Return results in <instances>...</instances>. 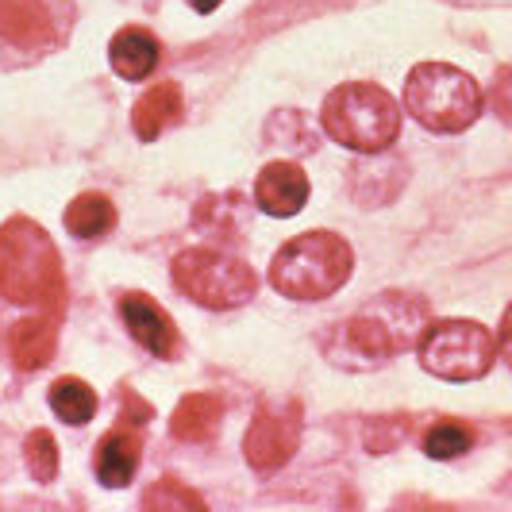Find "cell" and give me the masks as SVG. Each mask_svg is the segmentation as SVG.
Returning <instances> with one entry per match:
<instances>
[{
	"mask_svg": "<svg viewBox=\"0 0 512 512\" xmlns=\"http://www.w3.org/2000/svg\"><path fill=\"white\" fill-rule=\"evenodd\" d=\"M428 328V305L409 293H378L374 301L339 320L328 335V359L343 370H378L393 355L416 347Z\"/></svg>",
	"mask_w": 512,
	"mask_h": 512,
	"instance_id": "obj_1",
	"label": "cell"
},
{
	"mask_svg": "<svg viewBox=\"0 0 512 512\" xmlns=\"http://www.w3.org/2000/svg\"><path fill=\"white\" fill-rule=\"evenodd\" d=\"M0 293L16 305L62 308V258L51 235L27 216L0 228Z\"/></svg>",
	"mask_w": 512,
	"mask_h": 512,
	"instance_id": "obj_2",
	"label": "cell"
},
{
	"mask_svg": "<svg viewBox=\"0 0 512 512\" xmlns=\"http://www.w3.org/2000/svg\"><path fill=\"white\" fill-rule=\"evenodd\" d=\"M351 243L335 231H305L270 262V282L289 301H324L351 278Z\"/></svg>",
	"mask_w": 512,
	"mask_h": 512,
	"instance_id": "obj_3",
	"label": "cell"
},
{
	"mask_svg": "<svg viewBox=\"0 0 512 512\" xmlns=\"http://www.w3.org/2000/svg\"><path fill=\"white\" fill-rule=\"evenodd\" d=\"M320 124L339 147L359 154L385 151L401 131V108L397 101L370 85V81H347L335 85L320 108Z\"/></svg>",
	"mask_w": 512,
	"mask_h": 512,
	"instance_id": "obj_4",
	"label": "cell"
},
{
	"mask_svg": "<svg viewBox=\"0 0 512 512\" xmlns=\"http://www.w3.org/2000/svg\"><path fill=\"white\" fill-rule=\"evenodd\" d=\"M405 108L428 131L455 135V131H466L482 116L486 97H482V85L459 66L424 62L405 81Z\"/></svg>",
	"mask_w": 512,
	"mask_h": 512,
	"instance_id": "obj_5",
	"label": "cell"
},
{
	"mask_svg": "<svg viewBox=\"0 0 512 512\" xmlns=\"http://www.w3.org/2000/svg\"><path fill=\"white\" fill-rule=\"evenodd\" d=\"M416 355L428 374L443 382H478L497 362V339L474 320H436L416 339Z\"/></svg>",
	"mask_w": 512,
	"mask_h": 512,
	"instance_id": "obj_6",
	"label": "cell"
},
{
	"mask_svg": "<svg viewBox=\"0 0 512 512\" xmlns=\"http://www.w3.org/2000/svg\"><path fill=\"white\" fill-rule=\"evenodd\" d=\"M170 278L189 301L205 308H239L255 297V270L247 262L208 247L181 251L170 266Z\"/></svg>",
	"mask_w": 512,
	"mask_h": 512,
	"instance_id": "obj_7",
	"label": "cell"
},
{
	"mask_svg": "<svg viewBox=\"0 0 512 512\" xmlns=\"http://www.w3.org/2000/svg\"><path fill=\"white\" fill-rule=\"evenodd\" d=\"M297 439H301V409L293 401L282 405H262L247 428L243 439V455L255 466L258 474H274L282 470L285 462L293 459L297 451Z\"/></svg>",
	"mask_w": 512,
	"mask_h": 512,
	"instance_id": "obj_8",
	"label": "cell"
},
{
	"mask_svg": "<svg viewBox=\"0 0 512 512\" xmlns=\"http://www.w3.org/2000/svg\"><path fill=\"white\" fill-rule=\"evenodd\" d=\"M255 201L266 216H297L308 201V178L297 162H266L258 170Z\"/></svg>",
	"mask_w": 512,
	"mask_h": 512,
	"instance_id": "obj_9",
	"label": "cell"
},
{
	"mask_svg": "<svg viewBox=\"0 0 512 512\" xmlns=\"http://www.w3.org/2000/svg\"><path fill=\"white\" fill-rule=\"evenodd\" d=\"M120 316L128 324V332L135 343H143L151 355L158 359H170L178 351V328L174 320L154 305L147 293H124L120 297Z\"/></svg>",
	"mask_w": 512,
	"mask_h": 512,
	"instance_id": "obj_10",
	"label": "cell"
},
{
	"mask_svg": "<svg viewBox=\"0 0 512 512\" xmlns=\"http://www.w3.org/2000/svg\"><path fill=\"white\" fill-rule=\"evenodd\" d=\"M139 451H143V443L131 432V424L101 436L97 455H93V470H97L101 486H108V489L128 486L131 478H135V470H139Z\"/></svg>",
	"mask_w": 512,
	"mask_h": 512,
	"instance_id": "obj_11",
	"label": "cell"
},
{
	"mask_svg": "<svg viewBox=\"0 0 512 512\" xmlns=\"http://www.w3.org/2000/svg\"><path fill=\"white\" fill-rule=\"evenodd\" d=\"M158 39H154L147 27H124L112 35V47H108V62L112 70L124 77V81H143L154 74L158 66Z\"/></svg>",
	"mask_w": 512,
	"mask_h": 512,
	"instance_id": "obj_12",
	"label": "cell"
},
{
	"mask_svg": "<svg viewBox=\"0 0 512 512\" xmlns=\"http://www.w3.org/2000/svg\"><path fill=\"white\" fill-rule=\"evenodd\" d=\"M178 116H181V89L174 81H162V85H154V89H147L139 97L135 112H131V128H135V135L143 143H154L170 124H178Z\"/></svg>",
	"mask_w": 512,
	"mask_h": 512,
	"instance_id": "obj_13",
	"label": "cell"
},
{
	"mask_svg": "<svg viewBox=\"0 0 512 512\" xmlns=\"http://www.w3.org/2000/svg\"><path fill=\"white\" fill-rule=\"evenodd\" d=\"M220 416H224L220 397H212V393H189V397H181V405L174 409L170 436L181 439V443H205V439L216 436Z\"/></svg>",
	"mask_w": 512,
	"mask_h": 512,
	"instance_id": "obj_14",
	"label": "cell"
},
{
	"mask_svg": "<svg viewBox=\"0 0 512 512\" xmlns=\"http://www.w3.org/2000/svg\"><path fill=\"white\" fill-rule=\"evenodd\" d=\"M0 31L12 43L35 47L51 35V16L39 0H0Z\"/></svg>",
	"mask_w": 512,
	"mask_h": 512,
	"instance_id": "obj_15",
	"label": "cell"
},
{
	"mask_svg": "<svg viewBox=\"0 0 512 512\" xmlns=\"http://www.w3.org/2000/svg\"><path fill=\"white\" fill-rule=\"evenodd\" d=\"M8 347H12V362L20 370H39L54 355V324L51 320H39V316L35 320H20L8 332Z\"/></svg>",
	"mask_w": 512,
	"mask_h": 512,
	"instance_id": "obj_16",
	"label": "cell"
},
{
	"mask_svg": "<svg viewBox=\"0 0 512 512\" xmlns=\"http://www.w3.org/2000/svg\"><path fill=\"white\" fill-rule=\"evenodd\" d=\"M62 220H66L70 235H77V239H101L104 231L116 224V205L104 193H81V197L70 201Z\"/></svg>",
	"mask_w": 512,
	"mask_h": 512,
	"instance_id": "obj_17",
	"label": "cell"
},
{
	"mask_svg": "<svg viewBox=\"0 0 512 512\" xmlns=\"http://www.w3.org/2000/svg\"><path fill=\"white\" fill-rule=\"evenodd\" d=\"M51 409L66 424H89L97 416V393L81 378H58L51 385Z\"/></svg>",
	"mask_w": 512,
	"mask_h": 512,
	"instance_id": "obj_18",
	"label": "cell"
},
{
	"mask_svg": "<svg viewBox=\"0 0 512 512\" xmlns=\"http://www.w3.org/2000/svg\"><path fill=\"white\" fill-rule=\"evenodd\" d=\"M143 509L151 512H205V497L197 489H189L178 478H158L143 493Z\"/></svg>",
	"mask_w": 512,
	"mask_h": 512,
	"instance_id": "obj_19",
	"label": "cell"
},
{
	"mask_svg": "<svg viewBox=\"0 0 512 512\" xmlns=\"http://www.w3.org/2000/svg\"><path fill=\"white\" fill-rule=\"evenodd\" d=\"M474 447V432L459 424V420H439L436 428H428V436H424V451H428V459H459Z\"/></svg>",
	"mask_w": 512,
	"mask_h": 512,
	"instance_id": "obj_20",
	"label": "cell"
},
{
	"mask_svg": "<svg viewBox=\"0 0 512 512\" xmlns=\"http://www.w3.org/2000/svg\"><path fill=\"white\" fill-rule=\"evenodd\" d=\"M24 462H27V470H31V478H35V482H51L54 474H58V443H54L51 432L35 428V432L27 436Z\"/></svg>",
	"mask_w": 512,
	"mask_h": 512,
	"instance_id": "obj_21",
	"label": "cell"
},
{
	"mask_svg": "<svg viewBox=\"0 0 512 512\" xmlns=\"http://www.w3.org/2000/svg\"><path fill=\"white\" fill-rule=\"evenodd\" d=\"M220 4H224V0H189V8H193V12H201V16H208V12H216Z\"/></svg>",
	"mask_w": 512,
	"mask_h": 512,
	"instance_id": "obj_22",
	"label": "cell"
}]
</instances>
